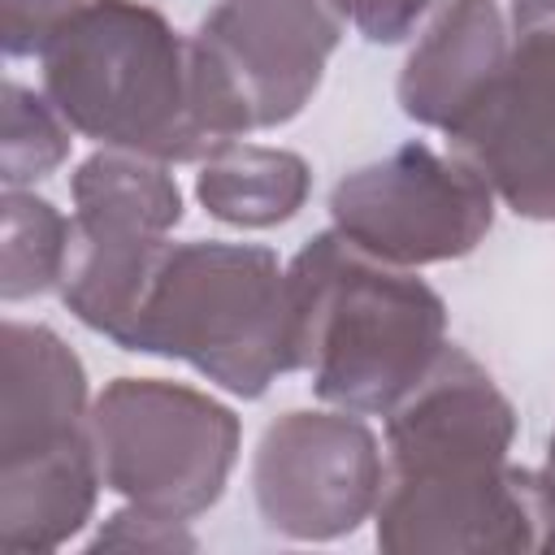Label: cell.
I'll return each mask as SVG.
<instances>
[{
    "instance_id": "1",
    "label": "cell",
    "mask_w": 555,
    "mask_h": 555,
    "mask_svg": "<svg viewBox=\"0 0 555 555\" xmlns=\"http://www.w3.org/2000/svg\"><path fill=\"white\" fill-rule=\"evenodd\" d=\"M286 291L299 369L312 395L343 412L386 416L447 347L442 295L338 230L295 251Z\"/></svg>"
},
{
    "instance_id": "2",
    "label": "cell",
    "mask_w": 555,
    "mask_h": 555,
    "mask_svg": "<svg viewBox=\"0 0 555 555\" xmlns=\"http://www.w3.org/2000/svg\"><path fill=\"white\" fill-rule=\"evenodd\" d=\"M39 65L43 95L104 147L165 165L208 160L221 147L199 108L191 39L143 0H87Z\"/></svg>"
},
{
    "instance_id": "3",
    "label": "cell",
    "mask_w": 555,
    "mask_h": 555,
    "mask_svg": "<svg viewBox=\"0 0 555 555\" xmlns=\"http://www.w3.org/2000/svg\"><path fill=\"white\" fill-rule=\"evenodd\" d=\"M121 351L182 360L238 399L299 369L286 264L256 243H165Z\"/></svg>"
},
{
    "instance_id": "4",
    "label": "cell",
    "mask_w": 555,
    "mask_h": 555,
    "mask_svg": "<svg viewBox=\"0 0 555 555\" xmlns=\"http://www.w3.org/2000/svg\"><path fill=\"white\" fill-rule=\"evenodd\" d=\"M347 17V0H217L191 35L199 108L217 143L299 117Z\"/></svg>"
},
{
    "instance_id": "5",
    "label": "cell",
    "mask_w": 555,
    "mask_h": 555,
    "mask_svg": "<svg viewBox=\"0 0 555 555\" xmlns=\"http://www.w3.org/2000/svg\"><path fill=\"white\" fill-rule=\"evenodd\" d=\"M104 486L169 516L208 512L238 460V416L204 390L160 377H113L91 403Z\"/></svg>"
},
{
    "instance_id": "6",
    "label": "cell",
    "mask_w": 555,
    "mask_h": 555,
    "mask_svg": "<svg viewBox=\"0 0 555 555\" xmlns=\"http://www.w3.org/2000/svg\"><path fill=\"white\" fill-rule=\"evenodd\" d=\"M373 520L390 555H520L551 551L555 494L542 473L512 460L386 464Z\"/></svg>"
},
{
    "instance_id": "7",
    "label": "cell",
    "mask_w": 555,
    "mask_h": 555,
    "mask_svg": "<svg viewBox=\"0 0 555 555\" xmlns=\"http://www.w3.org/2000/svg\"><path fill=\"white\" fill-rule=\"evenodd\" d=\"M334 230L377 260L421 269L468 256L494 225V191L464 160L412 139L330 191Z\"/></svg>"
},
{
    "instance_id": "8",
    "label": "cell",
    "mask_w": 555,
    "mask_h": 555,
    "mask_svg": "<svg viewBox=\"0 0 555 555\" xmlns=\"http://www.w3.org/2000/svg\"><path fill=\"white\" fill-rule=\"evenodd\" d=\"M507 35L499 82L447 139L516 217L555 221V0H512Z\"/></svg>"
},
{
    "instance_id": "9",
    "label": "cell",
    "mask_w": 555,
    "mask_h": 555,
    "mask_svg": "<svg viewBox=\"0 0 555 555\" xmlns=\"http://www.w3.org/2000/svg\"><path fill=\"white\" fill-rule=\"evenodd\" d=\"M382 451L360 412H282L256 442L251 494L260 520L291 542H334L373 516Z\"/></svg>"
},
{
    "instance_id": "10",
    "label": "cell",
    "mask_w": 555,
    "mask_h": 555,
    "mask_svg": "<svg viewBox=\"0 0 555 555\" xmlns=\"http://www.w3.org/2000/svg\"><path fill=\"white\" fill-rule=\"evenodd\" d=\"M507 48L512 35L499 0H447L403 61L399 108L451 134L499 82Z\"/></svg>"
},
{
    "instance_id": "11",
    "label": "cell",
    "mask_w": 555,
    "mask_h": 555,
    "mask_svg": "<svg viewBox=\"0 0 555 555\" xmlns=\"http://www.w3.org/2000/svg\"><path fill=\"white\" fill-rule=\"evenodd\" d=\"M104 486L91 425L17 455H0V546L43 555L65 546L95 512Z\"/></svg>"
},
{
    "instance_id": "12",
    "label": "cell",
    "mask_w": 555,
    "mask_h": 555,
    "mask_svg": "<svg viewBox=\"0 0 555 555\" xmlns=\"http://www.w3.org/2000/svg\"><path fill=\"white\" fill-rule=\"evenodd\" d=\"M87 425V369L74 347L48 325L9 321L0 369V455L61 442Z\"/></svg>"
},
{
    "instance_id": "13",
    "label": "cell",
    "mask_w": 555,
    "mask_h": 555,
    "mask_svg": "<svg viewBox=\"0 0 555 555\" xmlns=\"http://www.w3.org/2000/svg\"><path fill=\"white\" fill-rule=\"evenodd\" d=\"M308 186L312 169L299 152L238 139L217 147L195 178V195L208 208V217L238 230H269L291 221L304 208Z\"/></svg>"
},
{
    "instance_id": "14",
    "label": "cell",
    "mask_w": 555,
    "mask_h": 555,
    "mask_svg": "<svg viewBox=\"0 0 555 555\" xmlns=\"http://www.w3.org/2000/svg\"><path fill=\"white\" fill-rule=\"evenodd\" d=\"M69 195H74V217L95 225H121L169 238V230L182 221V191L165 169V160L121 147L91 152L74 169Z\"/></svg>"
},
{
    "instance_id": "15",
    "label": "cell",
    "mask_w": 555,
    "mask_h": 555,
    "mask_svg": "<svg viewBox=\"0 0 555 555\" xmlns=\"http://www.w3.org/2000/svg\"><path fill=\"white\" fill-rule=\"evenodd\" d=\"M69 251V221L35 191H4L0 299H35L61 282Z\"/></svg>"
},
{
    "instance_id": "16",
    "label": "cell",
    "mask_w": 555,
    "mask_h": 555,
    "mask_svg": "<svg viewBox=\"0 0 555 555\" xmlns=\"http://www.w3.org/2000/svg\"><path fill=\"white\" fill-rule=\"evenodd\" d=\"M69 121L48 95H35L22 82L0 87V182L4 191H22L48 178L69 156Z\"/></svg>"
},
{
    "instance_id": "17",
    "label": "cell",
    "mask_w": 555,
    "mask_h": 555,
    "mask_svg": "<svg viewBox=\"0 0 555 555\" xmlns=\"http://www.w3.org/2000/svg\"><path fill=\"white\" fill-rule=\"evenodd\" d=\"M91 551H195V533L186 529V516L130 503L100 525Z\"/></svg>"
},
{
    "instance_id": "18",
    "label": "cell",
    "mask_w": 555,
    "mask_h": 555,
    "mask_svg": "<svg viewBox=\"0 0 555 555\" xmlns=\"http://www.w3.org/2000/svg\"><path fill=\"white\" fill-rule=\"evenodd\" d=\"M87 0H4V56H43L52 35Z\"/></svg>"
},
{
    "instance_id": "19",
    "label": "cell",
    "mask_w": 555,
    "mask_h": 555,
    "mask_svg": "<svg viewBox=\"0 0 555 555\" xmlns=\"http://www.w3.org/2000/svg\"><path fill=\"white\" fill-rule=\"evenodd\" d=\"M347 9L369 43H399L434 9V0H347Z\"/></svg>"
},
{
    "instance_id": "20",
    "label": "cell",
    "mask_w": 555,
    "mask_h": 555,
    "mask_svg": "<svg viewBox=\"0 0 555 555\" xmlns=\"http://www.w3.org/2000/svg\"><path fill=\"white\" fill-rule=\"evenodd\" d=\"M542 477H546V486H551V494H555V434H551V447H546V464H542ZM551 551H555V542H551Z\"/></svg>"
}]
</instances>
